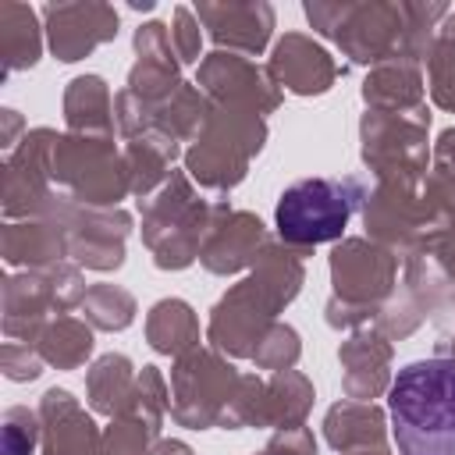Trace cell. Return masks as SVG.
I'll return each mask as SVG.
<instances>
[{
  "mask_svg": "<svg viewBox=\"0 0 455 455\" xmlns=\"http://www.w3.org/2000/svg\"><path fill=\"white\" fill-rule=\"evenodd\" d=\"M192 11L210 43L228 53L256 57L274 36V7L267 0H199Z\"/></svg>",
  "mask_w": 455,
  "mask_h": 455,
  "instance_id": "cell-17",
  "label": "cell"
},
{
  "mask_svg": "<svg viewBox=\"0 0 455 455\" xmlns=\"http://www.w3.org/2000/svg\"><path fill=\"white\" fill-rule=\"evenodd\" d=\"M171 409V384L167 377L160 373V366H142L139 370V380H135V395H132V405L124 416H135L142 419L146 427H153L160 434V423H164V412Z\"/></svg>",
  "mask_w": 455,
  "mask_h": 455,
  "instance_id": "cell-35",
  "label": "cell"
},
{
  "mask_svg": "<svg viewBox=\"0 0 455 455\" xmlns=\"http://www.w3.org/2000/svg\"><path fill=\"white\" fill-rule=\"evenodd\" d=\"M419 196H423V206L430 217V231L455 220V171L430 164V171L419 185Z\"/></svg>",
  "mask_w": 455,
  "mask_h": 455,
  "instance_id": "cell-40",
  "label": "cell"
},
{
  "mask_svg": "<svg viewBox=\"0 0 455 455\" xmlns=\"http://www.w3.org/2000/svg\"><path fill=\"white\" fill-rule=\"evenodd\" d=\"M139 370L124 352H107L85 370V402L100 416H124L135 395Z\"/></svg>",
  "mask_w": 455,
  "mask_h": 455,
  "instance_id": "cell-27",
  "label": "cell"
},
{
  "mask_svg": "<svg viewBox=\"0 0 455 455\" xmlns=\"http://www.w3.org/2000/svg\"><path fill=\"white\" fill-rule=\"evenodd\" d=\"M370 188L363 178H302L288 185L274 210L277 242L309 256L323 242H341L355 210H363Z\"/></svg>",
  "mask_w": 455,
  "mask_h": 455,
  "instance_id": "cell-3",
  "label": "cell"
},
{
  "mask_svg": "<svg viewBox=\"0 0 455 455\" xmlns=\"http://www.w3.org/2000/svg\"><path fill=\"white\" fill-rule=\"evenodd\" d=\"M263 451L267 455H316V437H313V430L306 423L281 427V430L270 434V441H267Z\"/></svg>",
  "mask_w": 455,
  "mask_h": 455,
  "instance_id": "cell-47",
  "label": "cell"
},
{
  "mask_svg": "<svg viewBox=\"0 0 455 455\" xmlns=\"http://www.w3.org/2000/svg\"><path fill=\"white\" fill-rule=\"evenodd\" d=\"M323 441L338 455H348L359 448H384L387 444V412L377 402L341 398L323 416Z\"/></svg>",
  "mask_w": 455,
  "mask_h": 455,
  "instance_id": "cell-24",
  "label": "cell"
},
{
  "mask_svg": "<svg viewBox=\"0 0 455 455\" xmlns=\"http://www.w3.org/2000/svg\"><path fill=\"white\" fill-rule=\"evenodd\" d=\"M0 256L14 270H46L68 259V231L53 213L7 220L0 231Z\"/></svg>",
  "mask_w": 455,
  "mask_h": 455,
  "instance_id": "cell-23",
  "label": "cell"
},
{
  "mask_svg": "<svg viewBox=\"0 0 455 455\" xmlns=\"http://www.w3.org/2000/svg\"><path fill=\"white\" fill-rule=\"evenodd\" d=\"M327 267H331V288H334L331 295L352 306L380 309L398 288V256L370 242L366 235L334 242Z\"/></svg>",
  "mask_w": 455,
  "mask_h": 455,
  "instance_id": "cell-11",
  "label": "cell"
},
{
  "mask_svg": "<svg viewBox=\"0 0 455 455\" xmlns=\"http://www.w3.org/2000/svg\"><path fill=\"white\" fill-rule=\"evenodd\" d=\"M196 85L206 92L210 103L256 110L263 117L274 114L284 100V92L277 89V82L270 78L267 68H259L256 60H249L242 53H228V50H213L199 60Z\"/></svg>",
  "mask_w": 455,
  "mask_h": 455,
  "instance_id": "cell-14",
  "label": "cell"
},
{
  "mask_svg": "<svg viewBox=\"0 0 455 455\" xmlns=\"http://www.w3.org/2000/svg\"><path fill=\"white\" fill-rule=\"evenodd\" d=\"M259 455H267V451H259Z\"/></svg>",
  "mask_w": 455,
  "mask_h": 455,
  "instance_id": "cell-52",
  "label": "cell"
},
{
  "mask_svg": "<svg viewBox=\"0 0 455 455\" xmlns=\"http://www.w3.org/2000/svg\"><path fill=\"white\" fill-rule=\"evenodd\" d=\"M423 320H427V313H423V306L412 299V291L395 288V295L380 306V313H377V323H373V327H377L387 341H402V338L416 334Z\"/></svg>",
  "mask_w": 455,
  "mask_h": 455,
  "instance_id": "cell-38",
  "label": "cell"
},
{
  "mask_svg": "<svg viewBox=\"0 0 455 455\" xmlns=\"http://www.w3.org/2000/svg\"><path fill=\"white\" fill-rule=\"evenodd\" d=\"M302 284H306L302 252L274 238L259 256V263L213 302L206 323L210 348H217L228 359H252L256 345L263 341L277 313L295 302Z\"/></svg>",
  "mask_w": 455,
  "mask_h": 455,
  "instance_id": "cell-1",
  "label": "cell"
},
{
  "mask_svg": "<svg viewBox=\"0 0 455 455\" xmlns=\"http://www.w3.org/2000/svg\"><path fill=\"white\" fill-rule=\"evenodd\" d=\"M64 124L75 135H103L114 139V96L103 75H75L64 85Z\"/></svg>",
  "mask_w": 455,
  "mask_h": 455,
  "instance_id": "cell-25",
  "label": "cell"
},
{
  "mask_svg": "<svg viewBox=\"0 0 455 455\" xmlns=\"http://www.w3.org/2000/svg\"><path fill=\"white\" fill-rule=\"evenodd\" d=\"M263 412H267V380L259 373H242L238 377V387L228 398L217 427H224V430L263 427Z\"/></svg>",
  "mask_w": 455,
  "mask_h": 455,
  "instance_id": "cell-34",
  "label": "cell"
},
{
  "mask_svg": "<svg viewBox=\"0 0 455 455\" xmlns=\"http://www.w3.org/2000/svg\"><path fill=\"white\" fill-rule=\"evenodd\" d=\"M363 103L366 110L380 114H398L412 117L430 128V110H427V82H423V64L409 57H391L380 60L377 68L366 71L363 78Z\"/></svg>",
  "mask_w": 455,
  "mask_h": 455,
  "instance_id": "cell-19",
  "label": "cell"
},
{
  "mask_svg": "<svg viewBox=\"0 0 455 455\" xmlns=\"http://www.w3.org/2000/svg\"><path fill=\"white\" fill-rule=\"evenodd\" d=\"M430 164L455 171V128H444V132L437 135V142L430 146Z\"/></svg>",
  "mask_w": 455,
  "mask_h": 455,
  "instance_id": "cell-48",
  "label": "cell"
},
{
  "mask_svg": "<svg viewBox=\"0 0 455 455\" xmlns=\"http://www.w3.org/2000/svg\"><path fill=\"white\" fill-rule=\"evenodd\" d=\"M359 213L366 238L391 249L395 256H409L430 231V217L416 181H373Z\"/></svg>",
  "mask_w": 455,
  "mask_h": 455,
  "instance_id": "cell-13",
  "label": "cell"
},
{
  "mask_svg": "<svg viewBox=\"0 0 455 455\" xmlns=\"http://www.w3.org/2000/svg\"><path fill=\"white\" fill-rule=\"evenodd\" d=\"M36 412L43 423L39 455H100L103 430L92 423V416L82 409V402L71 391L64 387L43 391Z\"/></svg>",
  "mask_w": 455,
  "mask_h": 455,
  "instance_id": "cell-21",
  "label": "cell"
},
{
  "mask_svg": "<svg viewBox=\"0 0 455 455\" xmlns=\"http://www.w3.org/2000/svg\"><path fill=\"white\" fill-rule=\"evenodd\" d=\"M377 313L380 309H370V306H352V302H341V299H327L323 306V320L334 327V331H359V327H373L377 323Z\"/></svg>",
  "mask_w": 455,
  "mask_h": 455,
  "instance_id": "cell-46",
  "label": "cell"
},
{
  "mask_svg": "<svg viewBox=\"0 0 455 455\" xmlns=\"http://www.w3.org/2000/svg\"><path fill=\"white\" fill-rule=\"evenodd\" d=\"M238 370L217 348H192L171 366V419L188 430H210L220 423L228 398L238 387Z\"/></svg>",
  "mask_w": 455,
  "mask_h": 455,
  "instance_id": "cell-8",
  "label": "cell"
},
{
  "mask_svg": "<svg viewBox=\"0 0 455 455\" xmlns=\"http://www.w3.org/2000/svg\"><path fill=\"white\" fill-rule=\"evenodd\" d=\"M348 455H391V448H359V451H348Z\"/></svg>",
  "mask_w": 455,
  "mask_h": 455,
  "instance_id": "cell-51",
  "label": "cell"
},
{
  "mask_svg": "<svg viewBox=\"0 0 455 455\" xmlns=\"http://www.w3.org/2000/svg\"><path fill=\"white\" fill-rule=\"evenodd\" d=\"M53 291L46 270H14L4 277V334L7 341L36 345L53 320Z\"/></svg>",
  "mask_w": 455,
  "mask_h": 455,
  "instance_id": "cell-22",
  "label": "cell"
},
{
  "mask_svg": "<svg viewBox=\"0 0 455 455\" xmlns=\"http://www.w3.org/2000/svg\"><path fill=\"white\" fill-rule=\"evenodd\" d=\"M139 306H135V295L121 284H89L85 299H82V320L92 327V331H124L132 327Z\"/></svg>",
  "mask_w": 455,
  "mask_h": 455,
  "instance_id": "cell-32",
  "label": "cell"
},
{
  "mask_svg": "<svg viewBox=\"0 0 455 455\" xmlns=\"http://www.w3.org/2000/svg\"><path fill=\"white\" fill-rule=\"evenodd\" d=\"M416 249H423V252L434 259V267L441 270L444 284H448V288H455V220H451V224H444V228L427 231V238H423Z\"/></svg>",
  "mask_w": 455,
  "mask_h": 455,
  "instance_id": "cell-45",
  "label": "cell"
},
{
  "mask_svg": "<svg viewBox=\"0 0 455 455\" xmlns=\"http://www.w3.org/2000/svg\"><path fill=\"white\" fill-rule=\"evenodd\" d=\"M50 178L57 192L96 210L121 206V199L132 196L124 153L103 135L57 132L50 149Z\"/></svg>",
  "mask_w": 455,
  "mask_h": 455,
  "instance_id": "cell-7",
  "label": "cell"
},
{
  "mask_svg": "<svg viewBox=\"0 0 455 455\" xmlns=\"http://www.w3.org/2000/svg\"><path fill=\"white\" fill-rule=\"evenodd\" d=\"M92 345H96L92 341V327L85 320L64 313V316H53L43 327V334L36 341V352L53 370H78L92 355Z\"/></svg>",
  "mask_w": 455,
  "mask_h": 455,
  "instance_id": "cell-31",
  "label": "cell"
},
{
  "mask_svg": "<svg viewBox=\"0 0 455 455\" xmlns=\"http://www.w3.org/2000/svg\"><path fill=\"white\" fill-rule=\"evenodd\" d=\"M387 419L398 455H455V359L405 363L387 387Z\"/></svg>",
  "mask_w": 455,
  "mask_h": 455,
  "instance_id": "cell-2",
  "label": "cell"
},
{
  "mask_svg": "<svg viewBox=\"0 0 455 455\" xmlns=\"http://www.w3.org/2000/svg\"><path fill=\"white\" fill-rule=\"evenodd\" d=\"M217 199H203L196 181L174 167L167 185L139 203L142 245L160 270H185L199 259L203 238L210 231Z\"/></svg>",
  "mask_w": 455,
  "mask_h": 455,
  "instance_id": "cell-5",
  "label": "cell"
},
{
  "mask_svg": "<svg viewBox=\"0 0 455 455\" xmlns=\"http://www.w3.org/2000/svg\"><path fill=\"white\" fill-rule=\"evenodd\" d=\"M46 213H53L64 231H68V259L85 267V270H117L124 267V238L132 235V213L121 206L110 210H96V206H82L75 199H68L64 192L53 196V203L46 206Z\"/></svg>",
  "mask_w": 455,
  "mask_h": 455,
  "instance_id": "cell-10",
  "label": "cell"
},
{
  "mask_svg": "<svg viewBox=\"0 0 455 455\" xmlns=\"http://www.w3.org/2000/svg\"><path fill=\"white\" fill-rule=\"evenodd\" d=\"M203 25L196 18L192 7L178 4L174 7V18H171V43H174V53L181 64H199L203 60Z\"/></svg>",
  "mask_w": 455,
  "mask_h": 455,
  "instance_id": "cell-42",
  "label": "cell"
},
{
  "mask_svg": "<svg viewBox=\"0 0 455 455\" xmlns=\"http://www.w3.org/2000/svg\"><path fill=\"white\" fill-rule=\"evenodd\" d=\"M181 85H185L181 68L156 64V60H135L132 71H128V82H124V89H128L135 100H142L146 107L167 103Z\"/></svg>",
  "mask_w": 455,
  "mask_h": 455,
  "instance_id": "cell-33",
  "label": "cell"
},
{
  "mask_svg": "<svg viewBox=\"0 0 455 455\" xmlns=\"http://www.w3.org/2000/svg\"><path fill=\"white\" fill-rule=\"evenodd\" d=\"M313 380L302 370H277L267 377V412H263V427H299L306 423L309 409H313Z\"/></svg>",
  "mask_w": 455,
  "mask_h": 455,
  "instance_id": "cell-30",
  "label": "cell"
},
{
  "mask_svg": "<svg viewBox=\"0 0 455 455\" xmlns=\"http://www.w3.org/2000/svg\"><path fill=\"white\" fill-rule=\"evenodd\" d=\"M146 341L160 355H185L199 348V316L185 299H160L146 313Z\"/></svg>",
  "mask_w": 455,
  "mask_h": 455,
  "instance_id": "cell-29",
  "label": "cell"
},
{
  "mask_svg": "<svg viewBox=\"0 0 455 455\" xmlns=\"http://www.w3.org/2000/svg\"><path fill=\"white\" fill-rule=\"evenodd\" d=\"M391 359L395 345L377 327H359L338 345L341 363V391L352 402H373L391 387Z\"/></svg>",
  "mask_w": 455,
  "mask_h": 455,
  "instance_id": "cell-20",
  "label": "cell"
},
{
  "mask_svg": "<svg viewBox=\"0 0 455 455\" xmlns=\"http://www.w3.org/2000/svg\"><path fill=\"white\" fill-rule=\"evenodd\" d=\"M46 28V46L60 64L85 60L96 46L114 43L121 18L103 0H75V4H46L39 11Z\"/></svg>",
  "mask_w": 455,
  "mask_h": 455,
  "instance_id": "cell-16",
  "label": "cell"
},
{
  "mask_svg": "<svg viewBox=\"0 0 455 455\" xmlns=\"http://www.w3.org/2000/svg\"><path fill=\"white\" fill-rule=\"evenodd\" d=\"M423 68H427V89H430L434 107L455 114V43L437 32Z\"/></svg>",
  "mask_w": 455,
  "mask_h": 455,
  "instance_id": "cell-36",
  "label": "cell"
},
{
  "mask_svg": "<svg viewBox=\"0 0 455 455\" xmlns=\"http://www.w3.org/2000/svg\"><path fill=\"white\" fill-rule=\"evenodd\" d=\"M124 167H128V185H132V196L142 203L149 196H156L167 178L174 174V164L181 153V142L160 135V132H149V135H139V139H128L124 142Z\"/></svg>",
  "mask_w": 455,
  "mask_h": 455,
  "instance_id": "cell-26",
  "label": "cell"
},
{
  "mask_svg": "<svg viewBox=\"0 0 455 455\" xmlns=\"http://www.w3.org/2000/svg\"><path fill=\"white\" fill-rule=\"evenodd\" d=\"M267 71L281 92H295V96H323L331 92L338 75H345V68H338V60L331 57V50L306 32H284L267 57Z\"/></svg>",
  "mask_w": 455,
  "mask_h": 455,
  "instance_id": "cell-18",
  "label": "cell"
},
{
  "mask_svg": "<svg viewBox=\"0 0 455 455\" xmlns=\"http://www.w3.org/2000/svg\"><path fill=\"white\" fill-rule=\"evenodd\" d=\"M270 242H274V235L263 228V220L256 213L235 210L228 199H217L210 231L199 249V263L217 277H231V274L252 270Z\"/></svg>",
  "mask_w": 455,
  "mask_h": 455,
  "instance_id": "cell-15",
  "label": "cell"
},
{
  "mask_svg": "<svg viewBox=\"0 0 455 455\" xmlns=\"http://www.w3.org/2000/svg\"><path fill=\"white\" fill-rule=\"evenodd\" d=\"M43 36L46 28L39 25V14L28 4L4 0L0 4V57H4V75L28 71L43 57Z\"/></svg>",
  "mask_w": 455,
  "mask_h": 455,
  "instance_id": "cell-28",
  "label": "cell"
},
{
  "mask_svg": "<svg viewBox=\"0 0 455 455\" xmlns=\"http://www.w3.org/2000/svg\"><path fill=\"white\" fill-rule=\"evenodd\" d=\"M39 441H43L39 412L25 405H11L4 412V455H32Z\"/></svg>",
  "mask_w": 455,
  "mask_h": 455,
  "instance_id": "cell-41",
  "label": "cell"
},
{
  "mask_svg": "<svg viewBox=\"0 0 455 455\" xmlns=\"http://www.w3.org/2000/svg\"><path fill=\"white\" fill-rule=\"evenodd\" d=\"M160 441L153 427H146L135 416H114L110 427L103 430V448L100 455H149V448Z\"/></svg>",
  "mask_w": 455,
  "mask_h": 455,
  "instance_id": "cell-39",
  "label": "cell"
},
{
  "mask_svg": "<svg viewBox=\"0 0 455 455\" xmlns=\"http://www.w3.org/2000/svg\"><path fill=\"white\" fill-rule=\"evenodd\" d=\"M21 124H25V121H21V114H18V110H11V107H4V110H0V146H4L7 153L21 142V139H18Z\"/></svg>",
  "mask_w": 455,
  "mask_h": 455,
  "instance_id": "cell-49",
  "label": "cell"
},
{
  "mask_svg": "<svg viewBox=\"0 0 455 455\" xmlns=\"http://www.w3.org/2000/svg\"><path fill=\"white\" fill-rule=\"evenodd\" d=\"M267 142V117L242 107L213 103L203 132L188 142L181 164L185 174L206 192H231L245 181L252 156Z\"/></svg>",
  "mask_w": 455,
  "mask_h": 455,
  "instance_id": "cell-6",
  "label": "cell"
},
{
  "mask_svg": "<svg viewBox=\"0 0 455 455\" xmlns=\"http://www.w3.org/2000/svg\"><path fill=\"white\" fill-rule=\"evenodd\" d=\"M57 132L53 128H32L21 135V142L4 156L0 174V206L7 220H28L43 217L53 203L57 188L50 178V149Z\"/></svg>",
  "mask_w": 455,
  "mask_h": 455,
  "instance_id": "cell-12",
  "label": "cell"
},
{
  "mask_svg": "<svg viewBox=\"0 0 455 455\" xmlns=\"http://www.w3.org/2000/svg\"><path fill=\"white\" fill-rule=\"evenodd\" d=\"M132 46H135L139 60H156V64L181 68L178 53H174V43H171V28L164 21H142L132 36Z\"/></svg>",
  "mask_w": 455,
  "mask_h": 455,
  "instance_id": "cell-43",
  "label": "cell"
},
{
  "mask_svg": "<svg viewBox=\"0 0 455 455\" xmlns=\"http://www.w3.org/2000/svg\"><path fill=\"white\" fill-rule=\"evenodd\" d=\"M299 355H302V338H299V331H295L291 323L274 320L270 331L263 334V341L256 345L252 363H256V370L277 373V370H295Z\"/></svg>",
  "mask_w": 455,
  "mask_h": 455,
  "instance_id": "cell-37",
  "label": "cell"
},
{
  "mask_svg": "<svg viewBox=\"0 0 455 455\" xmlns=\"http://www.w3.org/2000/svg\"><path fill=\"white\" fill-rule=\"evenodd\" d=\"M302 11L352 64L377 68L405 53V0H306Z\"/></svg>",
  "mask_w": 455,
  "mask_h": 455,
  "instance_id": "cell-4",
  "label": "cell"
},
{
  "mask_svg": "<svg viewBox=\"0 0 455 455\" xmlns=\"http://www.w3.org/2000/svg\"><path fill=\"white\" fill-rule=\"evenodd\" d=\"M149 455H196L185 441H178V437H160L153 448H149Z\"/></svg>",
  "mask_w": 455,
  "mask_h": 455,
  "instance_id": "cell-50",
  "label": "cell"
},
{
  "mask_svg": "<svg viewBox=\"0 0 455 455\" xmlns=\"http://www.w3.org/2000/svg\"><path fill=\"white\" fill-rule=\"evenodd\" d=\"M359 156L373 181H416L423 185L430 171L427 124L398 114L366 110L359 117Z\"/></svg>",
  "mask_w": 455,
  "mask_h": 455,
  "instance_id": "cell-9",
  "label": "cell"
},
{
  "mask_svg": "<svg viewBox=\"0 0 455 455\" xmlns=\"http://www.w3.org/2000/svg\"><path fill=\"white\" fill-rule=\"evenodd\" d=\"M43 366L46 363L36 352V345H28V341H4L0 345V370H4L7 380L28 384V380H36L43 373Z\"/></svg>",
  "mask_w": 455,
  "mask_h": 455,
  "instance_id": "cell-44",
  "label": "cell"
}]
</instances>
